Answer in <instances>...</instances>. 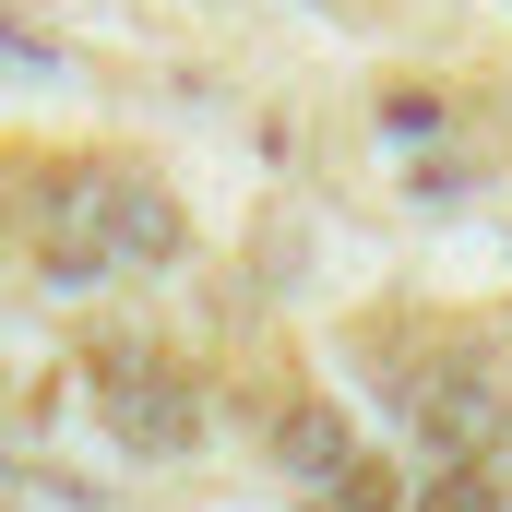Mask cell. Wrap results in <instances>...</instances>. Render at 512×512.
Returning a JSON list of instances; mask_svg holds the SVG:
<instances>
[{
  "label": "cell",
  "instance_id": "1",
  "mask_svg": "<svg viewBox=\"0 0 512 512\" xmlns=\"http://www.w3.org/2000/svg\"><path fill=\"white\" fill-rule=\"evenodd\" d=\"M84 227H96L108 262H167L179 251V203H167V179H143V167L84 179Z\"/></svg>",
  "mask_w": 512,
  "mask_h": 512
},
{
  "label": "cell",
  "instance_id": "2",
  "mask_svg": "<svg viewBox=\"0 0 512 512\" xmlns=\"http://www.w3.org/2000/svg\"><path fill=\"white\" fill-rule=\"evenodd\" d=\"M96 405H108V429H120L131 453H179L191 441V382L167 358H108L96 370Z\"/></svg>",
  "mask_w": 512,
  "mask_h": 512
},
{
  "label": "cell",
  "instance_id": "3",
  "mask_svg": "<svg viewBox=\"0 0 512 512\" xmlns=\"http://www.w3.org/2000/svg\"><path fill=\"white\" fill-rule=\"evenodd\" d=\"M417 429H429V441H441V453H489V441H501V382H489V370H465V358H453V370H441V382L417 393Z\"/></svg>",
  "mask_w": 512,
  "mask_h": 512
},
{
  "label": "cell",
  "instance_id": "4",
  "mask_svg": "<svg viewBox=\"0 0 512 512\" xmlns=\"http://www.w3.org/2000/svg\"><path fill=\"white\" fill-rule=\"evenodd\" d=\"M274 465H286L298 489H334V477L358 465V441H346L334 405H286V417H274Z\"/></svg>",
  "mask_w": 512,
  "mask_h": 512
},
{
  "label": "cell",
  "instance_id": "5",
  "mask_svg": "<svg viewBox=\"0 0 512 512\" xmlns=\"http://www.w3.org/2000/svg\"><path fill=\"white\" fill-rule=\"evenodd\" d=\"M429 512H501V489H489V477H477V465H453V477H441V489H429Z\"/></svg>",
  "mask_w": 512,
  "mask_h": 512
},
{
  "label": "cell",
  "instance_id": "6",
  "mask_svg": "<svg viewBox=\"0 0 512 512\" xmlns=\"http://www.w3.org/2000/svg\"><path fill=\"white\" fill-rule=\"evenodd\" d=\"M322 501H334V512H393V477H370V465H346V477H334Z\"/></svg>",
  "mask_w": 512,
  "mask_h": 512
}]
</instances>
